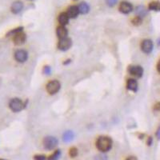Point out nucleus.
<instances>
[{"label": "nucleus", "mask_w": 160, "mask_h": 160, "mask_svg": "<svg viewBox=\"0 0 160 160\" xmlns=\"http://www.w3.org/2000/svg\"><path fill=\"white\" fill-rule=\"evenodd\" d=\"M157 71L160 73V60L158 61V64H157Z\"/></svg>", "instance_id": "nucleus-32"}, {"label": "nucleus", "mask_w": 160, "mask_h": 160, "mask_svg": "<svg viewBox=\"0 0 160 160\" xmlns=\"http://www.w3.org/2000/svg\"><path fill=\"white\" fill-rule=\"evenodd\" d=\"M156 136H157V138H158V139H160V126H159V128H158V130H157V132H156Z\"/></svg>", "instance_id": "nucleus-30"}, {"label": "nucleus", "mask_w": 160, "mask_h": 160, "mask_svg": "<svg viewBox=\"0 0 160 160\" xmlns=\"http://www.w3.org/2000/svg\"><path fill=\"white\" fill-rule=\"evenodd\" d=\"M96 147L101 152H107L112 147V140L107 136H100L96 141Z\"/></svg>", "instance_id": "nucleus-1"}, {"label": "nucleus", "mask_w": 160, "mask_h": 160, "mask_svg": "<svg viewBox=\"0 0 160 160\" xmlns=\"http://www.w3.org/2000/svg\"><path fill=\"white\" fill-rule=\"evenodd\" d=\"M95 160H107V158L104 154H98V156H96Z\"/></svg>", "instance_id": "nucleus-27"}, {"label": "nucleus", "mask_w": 160, "mask_h": 160, "mask_svg": "<svg viewBox=\"0 0 160 160\" xmlns=\"http://www.w3.org/2000/svg\"><path fill=\"white\" fill-rule=\"evenodd\" d=\"M152 142H153L152 137H149L148 139H147V145L148 146L152 145Z\"/></svg>", "instance_id": "nucleus-29"}, {"label": "nucleus", "mask_w": 160, "mask_h": 160, "mask_svg": "<svg viewBox=\"0 0 160 160\" xmlns=\"http://www.w3.org/2000/svg\"><path fill=\"white\" fill-rule=\"evenodd\" d=\"M0 160H5V159H1V158H0Z\"/></svg>", "instance_id": "nucleus-33"}, {"label": "nucleus", "mask_w": 160, "mask_h": 160, "mask_svg": "<svg viewBox=\"0 0 160 160\" xmlns=\"http://www.w3.org/2000/svg\"><path fill=\"white\" fill-rule=\"evenodd\" d=\"M131 23L132 24L135 25V26H139V25H141L142 23H143V18L136 15L135 17H134L132 19Z\"/></svg>", "instance_id": "nucleus-21"}, {"label": "nucleus", "mask_w": 160, "mask_h": 160, "mask_svg": "<svg viewBox=\"0 0 160 160\" xmlns=\"http://www.w3.org/2000/svg\"><path fill=\"white\" fill-rule=\"evenodd\" d=\"M66 13H67L68 16L70 17V19H75L78 17L79 14V7H78V6H75V5L69 7L67 8Z\"/></svg>", "instance_id": "nucleus-13"}, {"label": "nucleus", "mask_w": 160, "mask_h": 160, "mask_svg": "<svg viewBox=\"0 0 160 160\" xmlns=\"http://www.w3.org/2000/svg\"><path fill=\"white\" fill-rule=\"evenodd\" d=\"M153 42L151 39H144L141 43V49L145 54H150L153 51Z\"/></svg>", "instance_id": "nucleus-10"}, {"label": "nucleus", "mask_w": 160, "mask_h": 160, "mask_svg": "<svg viewBox=\"0 0 160 160\" xmlns=\"http://www.w3.org/2000/svg\"><path fill=\"white\" fill-rule=\"evenodd\" d=\"M72 45V41L70 38H64L59 39L58 43V48L62 51H66L71 48Z\"/></svg>", "instance_id": "nucleus-6"}, {"label": "nucleus", "mask_w": 160, "mask_h": 160, "mask_svg": "<svg viewBox=\"0 0 160 160\" xmlns=\"http://www.w3.org/2000/svg\"><path fill=\"white\" fill-rule=\"evenodd\" d=\"M15 58L19 62H25L28 58V53L25 50H18L15 53Z\"/></svg>", "instance_id": "nucleus-9"}, {"label": "nucleus", "mask_w": 160, "mask_h": 160, "mask_svg": "<svg viewBox=\"0 0 160 160\" xmlns=\"http://www.w3.org/2000/svg\"><path fill=\"white\" fill-rule=\"evenodd\" d=\"M26 35L24 32L22 30V31H19L18 33L13 35V42L15 45L19 46L23 44L26 42Z\"/></svg>", "instance_id": "nucleus-7"}, {"label": "nucleus", "mask_w": 160, "mask_h": 160, "mask_svg": "<svg viewBox=\"0 0 160 160\" xmlns=\"http://www.w3.org/2000/svg\"><path fill=\"white\" fill-rule=\"evenodd\" d=\"M23 30V27H18V28H15V29H13V30H11V31H9L7 33V36H11V35H15L16 33H18V32L19 31H22V30Z\"/></svg>", "instance_id": "nucleus-22"}, {"label": "nucleus", "mask_w": 160, "mask_h": 160, "mask_svg": "<svg viewBox=\"0 0 160 160\" xmlns=\"http://www.w3.org/2000/svg\"><path fill=\"white\" fill-rule=\"evenodd\" d=\"M135 13L139 17H144L147 15V10L143 6H138L135 9Z\"/></svg>", "instance_id": "nucleus-19"}, {"label": "nucleus", "mask_w": 160, "mask_h": 160, "mask_svg": "<svg viewBox=\"0 0 160 160\" xmlns=\"http://www.w3.org/2000/svg\"><path fill=\"white\" fill-rule=\"evenodd\" d=\"M43 73L47 75H50L51 73V68L49 66H45L43 67Z\"/></svg>", "instance_id": "nucleus-24"}, {"label": "nucleus", "mask_w": 160, "mask_h": 160, "mask_svg": "<svg viewBox=\"0 0 160 160\" xmlns=\"http://www.w3.org/2000/svg\"><path fill=\"white\" fill-rule=\"evenodd\" d=\"M61 84L58 80H51L49 83H47L46 86V89L48 94L53 95L58 92V90H60Z\"/></svg>", "instance_id": "nucleus-2"}, {"label": "nucleus", "mask_w": 160, "mask_h": 160, "mask_svg": "<svg viewBox=\"0 0 160 160\" xmlns=\"http://www.w3.org/2000/svg\"><path fill=\"white\" fill-rule=\"evenodd\" d=\"M30 1H31V0H30Z\"/></svg>", "instance_id": "nucleus-34"}, {"label": "nucleus", "mask_w": 160, "mask_h": 160, "mask_svg": "<svg viewBox=\"0 0 160 160\" xmlns=\"http://www.w3.org/2000/svg\"><path fill=\"white\" fill-rule=\"evenodd\" d=\"M56 34L59 39H61L66 38L68 35V30H67V29L65 27V26H61L60 25V26H58V27H57Z\"/></svg>", "instance_id": "nucleus-15"}, {"label": "nucleus", "mask_w": 160, "mask_h": 160, "mask_svg": "<svg viewBox=\"0 0 160 160\" xmlns=\"http://www.w3.org/2000/svg\"><path fill=\"white\" fill-rule=\"evenodd\" d=\"M69 20H70V17L68 16L66 12H62L58 15V21L61 26H65L66 25H67L68 23H69Z\"/></svg>", "instance_id": "nucleus-14"}, {"label": "nucleus", "mask_w": 160, "mask_h": 160, "mask_svg": "<svg viewBox=\"0 0 160 160\" xmlns=\"http://www.w3.org/2000/svg\"><path fill=\"white\" fill-rule=\"evenodd\" d=\"M118 0H106V2L109 7H114L117 3Z\"/></svg>", "instance_id": "nucleus-26"}, {"label": "nucleus", "mask_w": 160, "mask_h": 160, "mask_svg": "<svg viewBox=\"0 0 160 160\" xmlns=\"http://www.w3.org/2000/svg\"><path fill=\"white\" fill-rule=\"evenodd\" d=\"M23 9V3L21 1H15L12 3L11 7V10L13 14H17L20 13L22 11V10Z\"/></svg>", "instance_id": "nucleus-11"}, {"label": "nucleus", "mask_w": 160, "mask_h": 160, "mask_svg": "<svg viewBox=\"0 0 160 160\" xmlns=\"http://www.w3.org/2000/svg\"><path fill=\"white\" fill-rule=\"evenodd\" d=\"M25 104L23 101L18 98H12L9 103V107L13 112H19L24 108Z\"/></svg>", "instance_id": "nucleus-3"}, {"label": "nucleus", "mask_w": 160, "mask_h": 160, "mask_svg": "<svg viewBox=\"0 0 160 160\" xmlns=\"http://www.w3.org/2000/svg\"><path fill=\"white\" fill-rule=\"evenodd\" d=\"M119 10L121 13L127 15V14H130V12L133 11V6H132V4L130 3L129 2L122 1V2H121V3L119 4Z\"/></svg>", "instance_id": "nucleus-8"}, {"label": "nucleus", "mask_w": 160, "mask_h": 160, "mask_svg": "<svg viewBox=\"0 0 160 160\" xmlns=\"http://www.w3.org/2000/svg\"><path fill=\"white\" fill-rule=\"evenodd\" d=\"M126 160H138L137 158L135 156H130V157H128L127 158H126Z\"/></svg>", "instance_id": "nucleus-31"}, {"label": "nucleus", "mask_w": 160, "mask_h": 160, "mask_svg": "<svg viewBox=\"0 0 160 160\" xmlns=\"http://www.w3.org/2000/svg\"><path fill=\"white\" fill-rule=\"evenodd\" d=\"M34 160H46L47 158H46L45 155L43 154H36L34 156Z\"/></svg>", "instance_id": "nucleus-25"}, {"label": "nucleus", "mask_w": 160, "mask_h": 160, "mask_svg": "<svg viewBox=\"0 0 160 160\" xmlns=\"http://www.w3.org/2000/svg\"><path fill=\"white\" fill-rule=\"evenodd\" d=\"M148 9L153 11H160V2L159 1H152L149 3Z\"/></svg>", "instance_id": "nucleus-18"}, {"label": "nucleus", "mask_w": 160, "mask_h": 160, "mask_svg": "<svg viewBox=\"0 0 160 160\" xmlns=\"http://www.w3.org/2000/svg\"><path fill=\"white\" fill-rule=\"evenodd\" d=\"M127 71L130 75L138 78V79L141 78L143 75V67L141 66H138V65H130L128 66Z\"/></svg>", "instance_id": "nucleus-5"}, {"label": "nucleus", "mask_w": 160, "mask_h": 160, "mask_svg": "<svg viewBox=\"0 0 160 160\" xmlns=\"http://www.w3.org/2000/svg\"><path fill=\"white\" fill-rule=\"evenodd\" d=\"M61 155V151L60 150H57L55 151V153L53 154H51L49 158H47V160H58L60 158Z\"/></svg>", "instance_id": "nucleus-20"}, {"label": "nucleus", "mask_w": 160, "mask_h": 160, "mask_svg": "<svg viewBox=\"0 0 160 160\" xmlns=\"http://www.w3.org/2000/svg\"><path fill=\"white\" fill-rule=\"evenodd\" d=\"M58 145V139L54 136H47L43 139L44 148L47 151H51Z\"/></svg>", "instance_id": "nucleus-4"}, {"label": "nucleus", "mask_w": 160, "mask_h": 160, "mask_svg": "<svg viewBox=\"0 0 160 160\" xmlns=\"http://www.w3.org/2000/svg\"><path fill=\"white\" fill-rule=\"evenodd\" d=\"M74 136H75V135H74L73 131L66 130V131L64 132L63 135H62V140L65 143H70L74 139Z\"/></svg>", "instance_id": "nucleus-17"}, {"label": "nucleus", "mask_w": 160, "mask_h": 160, "mask_svg": "<svg viewBox=\"0 0 160 160\" xmlns=\"http://www.w3.org/2000/svg\"><path fill=\"white\" fill-rule=\"evenodd\" d=\"M126 88L127 90L133 91V92H137L138 90V82L135 79H129L126 82Z\"/></svg>", "instance_id": "nucleus-12"}, {"label": "nucleus", "mask_w": 160, "mask_h": 160, "mask_svg": "<svg viewBox=\"0 0 160 160\" xmlns=\"http://www.w3.org/2000/svg\"><path fill=\"white\" fill-rule=\"evenodd\" d=\"M78 149L76 147H71L70 149V151H69V154H70V156L72 157V158H75L78 155Z\"/></svg>", "instance_id": "nucleus-23"}, {"label": "nucleus", "mask_w": 160, "mask_h": 160, "mask_svg": "<svg viewBox=\"0 0 160 160\" xmlns=\"http://www.w3.org/2000/svg\"><path fill=\"white\" fill-rule=\"evenodd\" d=\"M78 7H79V14H82V15H86V14H87L90 11V6L86 2H80Z\"/></svg>", "instance_id": "nucleus-16"}, {"label": "nucleus", "mask_w": 160, "mask_h": 160, "mask_svg": "<svg viewBox=\"0 0 160 160\" xmlns=\"http://www.w3.org/2000/svg\"><path fill=\"white\" fill-rule=\"evenodd\" d=\"M154 111H160V103H157L154 105Z\"/></svg>", "instance_id": "nucleus-28"}]
</instances>
